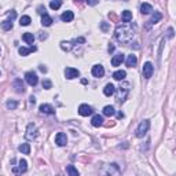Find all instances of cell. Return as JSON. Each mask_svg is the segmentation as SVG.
<instances>
[{"label":"cell","instance_id":"obj_1","mask_svg":"<svg viewBox=\"0 0 176 176\" xmlns=\"http://www.w3.org/2000/svg\"><path fill=\"white\" fill-rule=\"evenodd\" d=\"M133 29L131 28L129 25H121V26H117L116 28V32H114V36L117 41L120 43H129L133 37Z\"/></svg>","mask_w":176,"mask_h":176},{"label":"cell","instance_id":"obj_2","mask_svg":"<svg viewBox=\"0 0 176 176\" xmlns=\"http://www.w3.org/2000/svg\"><path fill=\"white\" fill-rule=\"evenodd\" d=\"M129 83H123V84H120V87L117 88V95H116V99L118 102H124L127 98V95H128L129 92Z\"/></svg>","mask_w":176,"mask_h":176},{"label":"cell","instance_id":"obj_3","mask_svg":"<svg viewBox=\"0 0 176 176\" xmlns=\"http://www.w3.org/2000/svg\"><path fill=\"white\" fill-rule=\"evenodd\" d=\"M39 135V131H37V127L36 124L33 123H29L26 127V132H25V138L26 140H34Z\"/></svg>","mask_w":176,"mask_h":176},{"label":"cell","instance_id":"obj_4","mask_svg":"<svg viewBox=\"0 0 176 176\" xmlns=\"http://www.w3.org/2000/svg\"><path fill=\"white\" fill-rule=\"evenodd\" d=\"M149 128H150V121H149V120H143V121H140V124L138 125L135 135H136L138 138H143V136L147 133Z\"/></svg>","mask_w":176,"mask_h":176},{"label":"cell","instance_id":"obj_5","mask_svg":"<svg viewBox=\"0 0 176 176\" xmlns=\"http://www.w3.org/2000/svg\"><path fill=\"white\" fill-rule=\"evenodd\" d=\"M25 80L30 87H34V85L39 83V77H37V74L34 73V72H28L25 74Z\"/></svg>","mask_w":176,"mask_h":176},{"label":"cell","instance_id":"obj_6","mask_svg":"<svg viewBox=\"0 0 176 176\" xmlns=\"http://www.w3.org/2000/svg\"><path fill=\"white\" fill-rule=\"evenodd\" d=\"M92 113H94V109H92L91 106L85 105V103H83V105L78 106V114H80V116L88 117V116H91Z\"/></svg>","mask_w":176,"mask_h":176},{"label":"cell","instance_id":"obj_7","mask_svg":"<svg viewBox=\"0 0 176 176\" xmlns=\"http://www.w3.org/2000/svg\"><path fill=\"white\" fill-rule=\"evenodd\" d=\"M154 73V66L150 63V62H146V63L143 65V70H142V74L144 78H150L151 76Z\"/></svg>","mask_w":176,"mask_h":176},{"label":"cell","instance_id":"obj_8","mask_svg":"<svg viewBox=\"0 0 176 176\" xmlns=\"http://www.w3.org/2000/svg\"><path fill=\"white\" fill-rule=\"evenodd\" d=\"M80 76V72L77 70V69L74 68H66L65 69V77L68 78V80H73V78L78 77Z\"/></svg>","mask_w":176,"mask_h":176},{"label":"cell","instance_id":"obj_9","mask_svg":"<svg viewBox=\"0 0 176 176\" xmlns=\"http://www.w3.org/2000/svg\"><path fill=\"white\" fill-rule=\"evenodd\" d=\"M91 73L94 77H98V78H101L105 76V68L102 66V65H94L92 66V70H91Z\"/></svg>","mask_w":176,"mask_h":176},{"label":"cell","instance_id":"obj_10","mask_svg":"<svg viewBox=\"0 0 176 176\" xmlns=\"http://www.w3.org/2000/svg\"><path fill=\"white\" fill-rule=\"evenodd\" d=\"M26 171H28V163H26V160H22V158L19 160V165H18V167L13 168L14 173H23V172H26Z\"/></svg>","mask_w":176,"mask_h":176},{"label":"cell","instance_id":"obj_11","mask_svg":"<svg viewBox=\"0 0 176 176\" xmlns=\"http://www.w3.org/2000/svg\"><path fill=\"white\" fill-rule=\"evenodd\" d=\"M55 143H57L58 146H66V143H68L66 133H63V132L57 133V136H55Z\"/></svg>","mask_w":176,"mask_h":176},{"label":"cell","instance_id":"obj_12","mask_svg":"<svg viewBox=\"0 0 176 176\" xmlns=\"http://www.w3.org/2000/svg\"><path fill=\"white\" fill-rule=\"evenodd\" d=\"M40 113H43V114H54L55 109L51 105H48V103H43V105H40Z\"/></svg>","mask_w":176,"mask_h":176},{"label":"cell","instance_id":"obj_13","mask_svg":"<svg viewBox=\"0 0 176 176\" xmlns=\"http://www.w3.org/2000/svg\"><path fill=\"white\" fill-rule=\"evenodd\" d=\"M14 88H15V91L18 92V94H23V92H25V85H23L21 78H17V80L14 81Z\"/></svg>","mask_w":176,"mask_h":176},{"label":"cell","instance_id":"obj_14","mask_svg":"<svg viewBox=\"0 0 176 176\" xmlns=\"http://www.w3.org/2000/svg\"><path fill=\"white\" fill-rule=\"evenodd\" d=\"M124 62V54H116L114 57L112 58V65L113 66H120V65H121Z\"/></svg>","mask_w":176,"mask_h":176},{"label":"cell","instance_id":"obj_15","mask_svg":"<svg viewBox=\"0 0 176 176\" xmlns=\"http://www.w3.org/2000/svg\"><path fill=\"white\" fill-rule=\"evenodd\" d=\"M74 18V14L70 11V10H68V11H65L63 14L61 15V19L63 21V22H72Z\"/></svg>","mask_w":176,"mask_h":176},{"label":"cell","instance_id":"obj_16","mask_svg":"<svg viewBox=\"0 0 176 176\" xmlns=\"http://www.w3.org/2000/svg\"><path fill=\"white\" fill-rule=\"evenodd\" d=\"M116 92V87L112 84V83H109V84H106L105 85V88H103V94H105L106 96H110V95H113Z\"/></svg>","mask_w":176,"mask_h":176},{"label":"cell","instance_id":"obj_17","mask_svg":"<svg viewBox=\"0 0 176 176\" xmlns=\"http://www.w3.org/2000/svg\"><path fill=\"white\" fill-rule=\"evenodd\" d=\"M53 22H54L53 18H51L47 13L43 14V17H41V25H43V26H51V25H53Z\"/></svg>","mask_w":176,"mask_h":176},{"label":"cell","instance_id":"obj_18","mask_svg":"<svg viewBox=\"0 0 176 176\" xmlns=\"http://www.w3.org/2000/svg\"><path fill=\"white\" fill-rule=\"evenodd\" d=\"M125 63H127V66L128 68H133V66H136V63H138V58L135 57V55H128V58H127V61H125Z\"/></svg>","mask_w":176,"mask_h":176},{"label":"cell","instance_id":"obj_19","mask_svg":"<svg viewBox=\"0 0 176 176\" xmlns=\"http://www.w3.org/2000/svg\"><path fill=\"white\" fill-rule=\"evenodd\" d=\"M92 127H101L103 125V117L102 116H99V114H95L94 117H92Z\"/></svg>","mask_w":176,"mask_h":176},{"label":"cell","instance_id":"obj_20","mask_svg":"<svg viewBox=\"0 0 176 176\" xmlns=\"http://www.w3.org/2000/svg\"><path fill=\"white\" fill-rule=\"evenodd\" d=\"M125 77H127L125 70H117V72H114V73H113V78H114V80H117V81H121V80H124Z\"/></svg>","mask_w":176,"mask_h":176},{"label":"cell","instance_id":"obj_21","mask_svg":"<svg viewBox=\"0 0 176 176\" xmlns=\"http://www.w3.org/2000/svg\"><path fill=\"white\" fill-rule=\"evenodd\" d=\"M33 51H36V47H34V46L29 47V48H26V47H19V54L22 55V57H26V55H29L30 53H33Z\"/></svg>","mask_w":176,"mask_h":176},{"label":"cell","instance_id":"obj_22","mask_svg":"<svg viewBox=\"0 0 176 176\" xmlns=\"http://www.w3.org/2000/svg\"><path fill=\"white\" fill-rule=\"evenodd\" d=\"M116 114V110L113 106H105L103 108V116H106V117H112V116H114Z\"/></svg>","mask_w":176,"mask_h":176},{"label":"cell","instance_id":"obj_23","mask_svg":"<svg viewBox=\"0 0 176 176\" xmlns=\"http://www.w3.org/2000/svg\"><path fill=\"white\" fill-rule=\"evenodd\" d=\"M105 173H110V175H113V173H120V169H118V165L117 164H110L109 167H108V171L105 172Z\"/></svg>","mask_w":176,"mask_h":176},{"label":"cell","instance_id":"obj_24","mask_svg":"<svg viewBox=\"0 0 176 176\" xmlns=\"http://www.w3.org/2000/svg\"><path fill=\"white\" fill-rule=\"evenodd\" d=\"M161 18H163V14H161V13H158V11H154L153 17H151V19H150V23H151V25H154V23L160 22V21H161Z\"/></svg>","mask_w":176,"mask_h":176},{"label":"cell","instance_id":"obj_25","mask_svg":"<svg viewBox=\"0 0 176 176\" xmlns=\"http://www.w3.org/2000/svg\"><path fill=\"white\" fill-rule=\"evenodd\" d=\"M153 11V7H151L149 3H143L142 6H140V13L142 14H150Z\"/></svg>","mask_w":176,"mask_h":176},{"label":"cell","instance_id":"obj_26","mask_svg":"<svg viewBox=\"0 0 176 176\" xmlns=\"http://www.w3.org/2000/svg\"><path fill=\"white\" fill-rule=\"evenodd\" d=\"M22 39L23 41H26L28 44H33V41H34V36H33V33H23L22 34Z\"/></svg>","mask_w":176,"mask_h":176},{"label":"cell","instance_id":"obj_27","mask_svg":"<svg viewBox=\"0 0 176 176\" xmlns=\"http://www.w3.org/2000/svg\"><path fill=\"white\" fill-rule=\"evenodd\" d=\"M18 150H19L22 154H29V153H30V144H29V143H22V144H21V146L18 147Z\"/></svg>","mask_w":176,"mask_h":176},{"label":"cell","instance_id":"obj_28","mask_svg":"<svg viewBox=\"0 0 176 176\" xmlns=\"http://www.w3.org/2000/svg\"><path fill=\"white\" fill-rule=\"evenodd\" d=\"M0 26H2V29H3V30H10V29L13 28V21H10V19L3 21V22L0 23Z\"/></svg>","mask_w":176,"mask_h":176},{"label":"cell","instance_id":"obj_29","mask_svg":"<svg viewBox=\"0 0 176 176\" xmlns=\"http://www.w3.org/2000/svg\"><path fill=\"white\" fill-rule=\"evenodd\" d=\"M17 106H18V102L17 101H11V99H10V101L6 102V108L8 110H15Z\"/></svg>","mask_w":176,"mask_h":176},{"label":"cell","instance_id":"obj_30","mask_svg":"<svg viewBox=\"0 0 176 176\" xmlns=\"http://www.w3.org/2000/svg\"><path fill=\"white\" fill-rule=\"evenodd\" d=\"M61 6H62V0H51V3H50V7L53 10L61 8Z\"/></svg>","mask_w":176,"mask_h":176},{"label":"cell","instance_id":"obj_31","mask_svg":"<svg viewBox=\"0 0 176 176\" xmlns=\"http://www.w3.org/2000/svg\"><path fill=\"white\" fill-rule=\"evenodd\" d=\"M131 19H132V13L128 11V10H125V11L123 13V21L124 22H129Z\"/></svg>","mask_w":176,"mask_h":176},{"label":"cell","instance_id":"obj_32","mask_svg":"<svg viewBox=\"0 0 176 176\" xmlns=\"http://www.w3.org/2000/svg\"><path fill=\"white\" fill-rule=\"evenodd\" d=\"M66 172L70 176H78V171L76 169V168L73 167V165H69V167L66 168Z\"/></svg>","mask_w":176,"mask_h":176},{"label":"cell","instance_id":"obj_33","mask_svg":"<svg viewBox=\"0 0 176 176\" xmlns=\"http://www.w3.org/2000/svg\"><path fill=\"white\" fill-rule=\"evenodd\" d=\"M30 21H32V19H30V17L23 15L22 18L19 19V23H21V26H28V25H29V23H30Z\"/></svg>","mask_w":176,"mask_h":176},{"label":"cell","instance_id":"obj_34","mask_svg":"<svg viewBox=\"0 0 176 176\" xmlns=\"http://www.w3.org/2000/svg\"><path fill=\"white\" fill-rule=\"evenodd\" d=\"M72 47H73V46H72L70 41H62V43H61V48L63 51H70Z\"/></svg>","mask_w":176,"mask_h":176},{"label":"cell","instance_id":"obj_35","mask_svg":"<svg viewBox=\"0 0 176 176\" xmlns=\"http://www.w3.org/2000/svg\"><path fill=\"white\" fill-rule=\"evenodd\" d=\"M70 43H72V46H76V44H83V43H85V39H84V37H77V39L72 40Z\"/></svg>","mask_w":176,"mask_h":176},{"label":"cell","instance_id":"obj_36","mask_svg":"<svg viewBox=\"0 0 176 176\" xmlns=\"http://www.w3.org/2000/svg\"><path fill=\"white\" fill-rule=\"evenodd\" d=\"M101 29L103 30V32H108V30L110 29V25H109L108 22H102L101 23Z\"/></svg>","mask_w":176,"mask_h":176},{"label":"cell","instance_id":"obj_37","mask_svg":"<svg viewBox=\"0 0 176 176\" xmlns=\"http://www.w3.org/2000/svg\"><path fill=\"white\" fill-rule=\"evenodd\" d=\"M51 87H53V84H51V81H50V80H44V81H43V88L50 89Z\"/></svg>","mask_w":176,"mask_h":176},{"label":"cell","instance_id":"obj_38","mask_svg":"<svg viewBox=\"0 0 176 176\" xmlns=\"http://www.w3.org/2000/svg\"><path fill=\"white\" fill-rule=\"evenodd\" d=\"M37 13H39V14H41V15H43V14H46V7L39 6V7H37Z\"/></svg>","mask_w":176,"mask_h":176},{"label":"cell","instance_id":"obj_39","mask_svg":"<svg viewBox=\"0 0 176 176\" xmlns=\"http://www.w3.org/2000/svg\"><path fill=\"white\" fill-rule=\"evenodd\" d=\"M8 17H10V19H11V21H13V19H15V18H17V13L14 11V10H11V11L8 13Z\"/></svg>","mask_w":176,"mask_h":176},{"label":"cell","instance_id":"obj_40","mask_svg":"<svg viewBox=\"0 0 176 176\" xmlns=\"http://www.w3.org/2000/svg\"><path fill=\"white\" fill-rule=\"evenodd\" d=\"M168 37H169V39H172V37H173V29H172V28H169V29H168Z\"/></svg>","mask_w":176,"mask_h":176},{"label":"cell","instance_id":"obj_41","mask_svg":"<svg viewBox=\"0 0 176 176\" xmlns=\"http://www.w3.org/2000/svg\"><path fill=\"white\" fill-rule=\"evenodd\" d=\"M87 3L89 6H95L96 3H98V0H87Z\"/></svg>","mask_w":176,"mask_h":176},{"label":"cell","instance_id":"obj_42","mask_svg":"<svg viewBox=\"0 0 176 176\" xmlns=\"http://www.w3.org/2000/svg\"><path fill=\"white\" fill-rule=\"evenodd\" d=\"M46 39H47V33H41L40 34V40L43 41V40H46Z\"/></svg>","mask_w":176,"mask_h":176},{"label":"cell","instance_id":"obj_43","mask_svg":"<svg viewBox=\"0 0 176 176\" xmlns=\"http://www.w3.org/2000/svg\"><path fill=\"white\" fill-rule=\"evenodd\" d=\"M113 51H114V46H113V44H110V46H109V53H113Z\"/></svg>","mask_w":176,"mask_h":176},{"label":"cell","instance_id":"obj_44","mask_svg":"<svg viewBox=\"0 0 176 176\" xmlns=\"http://www.w3.org/2000/svg\"><path fill=\"white\" fill-rule=\"evenodd\" d=\"M40 70L43 72V73H46V72H47V68H44V66H40Z\"/></svg>","mask_w":176,"mask_h":176},{"label":"cell","instance_id":"obj_45","mask_svg":"<svg viewBox=\"0 0 176 176\" xmlns=\"http://www.w3.org/2000/svg\"><path fill=\"white\" fill-rule=\"evenodd\" d=\"M36 102V99H34V96H30V103H34Z\"/></svg>","mask_w":176,"mask_h":176},{"label":"cell","instance_id":"obj_46","mask_svg":"<svg viewBox=\"0 0 176 176\" xmlns=\"http://www.w3.org/2000/svg\"><path fill=\"white\" fill-rule=\"evenodd\" d=\"M81 2H87V0H74L76 4H77V3H81Z\"/></svg>","mask_w":176,"mask_h":176},{"label":"cell","instance_id":"obj_47","mask_svg":"<svg viewBox=\"0 0 176 176\" xmlns=\"http://www.w3.org/2000/svg\"><path fill=\"white\" fill-rule=\"evenodd\" d=\"M123 117H124V113L120 112V113H118V118H123Z\"/></svg>","mask_w":176,"mask_h":176},{"label":"cell","instance_id":"obj_48","mask_svg":"<svg viewBox=\"0 0 176 176\" xmlns=\"http://www.w3.org/2000/svg\"><path fill=\"white\" fill-rule=\"evenodd\" d=\"M124 2H128V0H124Z\"/></svg>","mask_w":176,"mask_h":176}]
</instances>
